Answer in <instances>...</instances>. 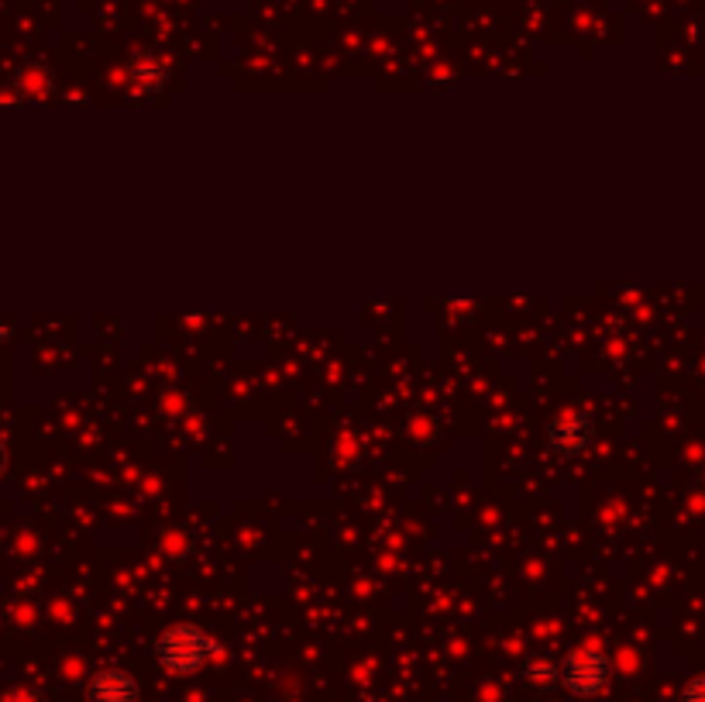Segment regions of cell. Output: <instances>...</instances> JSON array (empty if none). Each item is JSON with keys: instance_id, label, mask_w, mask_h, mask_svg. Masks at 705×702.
<instances>
[{"instance_id": "cell-4", "label": "cell", "mask_w": 705, "mask_h": 702, "mask_svg": "<svg viewBox=\"0 0 705 702\" xmlns=\"http://www.w3.org/2000/svg\"><path fill=\"white\" fill-rule=\"evenodd\" d=\"M141 689L134 682V675L125 668H101L90 675V682L83 689L86 702H138Z\"/></svg>"}, {"instance_id": "cell-6", "label": "cell", "mask_w": 705, "mask_h": 702, "mask_svg": "<svg viewBox=\"0 0 705 702\" xmlns=\"http://www.w3.org/2000/svg\"><path fill=\"white\" fill-rule=\"evenodd\" d=\"M134 83L141 86V93H152L166 83V66H158L152 56L149 59H138L134 62Z\"/></svg>"}, {"instance_id": "cell-1", "label": "cell", "mask_w": 705, "mask_h": 702, "mask_svg": "<svg viewBox=\"0 0 705 702\" xmlns=\"http://www.w3.org/2000/svg\"><path fill=\"white\" fill-rule=\"evenodd\" d=\"M218 654L221 644L197 623H173L155 637V662L169 675H197Z\"/></svg>"}, {"instance_id": "cell-7", "label": "cell", "mask_w": 705, "mask_h": 702, "mask_svg": "<svg viewBox=\"0 0 705 702\" xmlns=\"http://www.w3.org/2000/svg\"><path fill=\"white\" fill-rule=\"evenodd\" d=\"M681 702H705V678H695L685 689V695H681Z\"/></svg>"}, {"instance_id": "cell-5", "label": "cell", "mask_w": 705, "mask_h": 702, "mask_svg": "<svg viewBox=\"0 0 705 702\" xmlns=\"http://www.w3.org/2000/svg\"><path fill=\"white\" fill-rule=\"evenodd\" d=\"M520 678L527 689L548 692V689H561V662L551 658H527L520 668Z\"/></svg>"}, {"instance_id": "cell-2", "label": "cell", "mask_w": 705, "mask_h": 702, "mask_svg": "<svg viewBox=\"0 0 705 702\" xmlns=\"http://www.w3.org/2000/svg\"><path fill=\"white\" fill-rule=\"evenodd\" d=\"M613 682V662L599 647H578L561 658V689L575 699H599Z\"/></svg>"}, {"instance_id": "cell-9", "label": "cell", "mask_w": 705, "mask_h": 702, "mask_svg": "<svg viewBox=\"0 0 705 702\" xmlns=\"http://www.w3.org/2000/svg\"><path fill=\"white\" fill-rule=\"evenodd\" d=\"M4 468H8V448H4V441H0V476H4Z\"/></svg>"}, {"instance_id": "cell-3", "label": "cell", "mask_w": 705, "mask_h": 702, "mask_svg": "<svg viewBox=\"0 0 705 702\" xmlns=\"http://www.w3.org/2000/svg\"><path fill=\"white\" fill-rule=\"evenodd\" d=\"M596 441V424L589 410H568L551 420L548 428V448L561 458H581Z\"/></svg>"}, {"instance_id": "cell-8", "label": "cell", "mask_w": 705, "mask_h": 702, "mask_svg": "<svg viewBox=\"0 0 705 702\" xmlns=\"http://www.w3.org/2000/svg\"><path fill=\"white\" fill-rule=\"evenodd\" d=\"M4 702H45V699L35 692H14V695H4Z\"/></svg>"}, {"instance_id": "cell-10", "label": "cell", "mask_w": 705, "mask_h": 702, "mask_svg": "<svg viewBox=\"0 0 705 702\" xmlns=\"http://www.w3.org/2000/svg\"><path fill=\"white\" fill-rule=\"evenodd\" d=\"M0 702H4V699H0Z\"/></svg>"}]
</instances>
